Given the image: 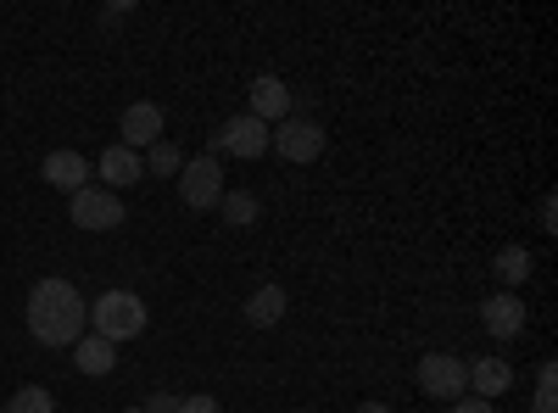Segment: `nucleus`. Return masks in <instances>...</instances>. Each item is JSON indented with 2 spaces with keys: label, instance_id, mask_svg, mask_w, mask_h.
Segmentation results:
<instances>
[{
  "label": "nucleus",
  "instance_id": "nucleus-24",
  "mask_svg": "<svg viewBox=\"0 0 558 413\" xmlns=\"http://www.w3.org/2000/svg\"><path fill=\"white\" fill-rule=\"evenodd\" d=\"M542 229H558V202H553V196L542 202Z\"/></svg>",
  "mask_w": 558,
  "mask_h": 413
},
{
  "label": "nucleus",
  "instance_id": "nucleus-15",
  "mask_svg": "<svg viewBox=\"0 0 558 413\" xmlns=\"http://www.w3.org/2000/svg\"><path fill=\"white\" fill-rule=\"evenodd\" d=\"M508 386H514V369H508L502 357H475V363H470V391H475V397L492 402V397H502Z\"/></svg>",
  "mask_w": 558,
  "mask_h": 413
},
{
  "label": "nucleus",
  "instance_id": "nucleus-16",
  "mask_svg": "<svg viewBox=\"0 0 558 413\" xmlns=\"http://www.w3.org/2000/svg\"><path fill=\"white\" fill-rule=\"evenodd\" d=\"M531 268H536V257H531L525 246H502L497 263H492V274L502 280V291H520V286L531 280Z\"/></svg>",
  "mask_w": 558,
  "mask_h": 413
},
{
  "label": "nucleus",
  "instance_id": "nucleus-7",
  "mask_svg": "<svg viewBox=\"0 0 558 413\" xmlns=\"http://www.w3.org/2000/svg\"><path fill=\"white\" fill-rule=\"evenodd\" d=\"M268 151H279L286 162H313L324 151V129L313 118H286L279 129H268Z\"/></svg>",
  "mask_w": 558,
  "mask_h": 413
},
{
  "label": "nucleus",
  "instance_id": "nucleus-11",
  "mask_svg": "<svg viewBox=\"0 0 558 413\" xmlns=\"http://www.w3.org/2000/svg\"><path fill=\"white\" fill-rule=\"evenodd\" d=\"M39 179L73 196V191H84V185H89V162H84V151H51V157L39 162Z\"/></svg>",
  "mask_w": 558,
  "mask_h": 413
},
{
  "label": "nucleus",
  "instance_id": "nucleus-18",
  "mask_svg": "<svg viewBox=\"0 0 558 413\" xmlns=\"http://www.w3.org/2000/svg\"><path fill=\"white\" fill-rule=\"evenodd\" d=\"M0 413H57V402H51V391H45V386H23Z\"/></svg>",
  "mask_w": 558,
  "mask_h": 413
},
{
  "label": "nucleus",
  "instance_id": "nucleus-14",
  "mask_svg": "<svg viewBox=\"0 0 558 413\" xmlns=\"http://www.w3.org/2000/svg\"><path fill=\"white\" fill-rule=\"evenodd\" d=\"M286 307H291L286 286H257V291L246 296V325H252V330H274L279 318H286Z\"/></svg>",
  "mask_w": 558,
  "mask_h": 413
},
{
  "label": "nucleus",
  "instance_id": "nucleus-13",
  "mask_svg": "<svg viewBox=\"0 0 558 413\" xmlns=\"http://www.w3.org/2000/svg\"><path fill=\"white\" fill-rule=\"evenodd\" d=\"M73 369L89 375V380L112 375V369H118V347L101 341V336H78V341H73Z\"/></svg>",
  "mask_w": 558,
  "mask_h": 413
},
{
  "label": "nucleus",
  "instance_id": "nucleus-23",
  "mask_svg": "<svg viewBox=\"0 0 558 413\" xmlns=\"http://www.w3.org/2000/svg\"><path fill=\"white\" fill-rule=\"evenodd\" d=\"M452 413H497V408H492L486 397H458V402H452Z\"/></svg>",
  "mask_w": 558,
  "mask_h": 413
},
{
  "label": "nucleus",
  "instance_id": "nucleus-25",
  "mask_svg": "<svg viewBox=\"0 0 558 413\" xmlns=\"http://www.w3.org/2000/svg\"><path fill=\"white\" fill-rule=\"evenodd\" d=\"M357 413H391V402H357Z\"/></svg>",
  "mask_w": 558,
  "mask_h": 413
},
{
  "label": "nucleus",
  "instance_id": "nucleus-2",
  "mask_svg": "<svg viewBox=\"0 0 558 413\" xmlns=\"http://www.w3.org/2000/svg\"><path fill=\"white\" fill-rule=\"evenodd\" d=\"M89 336H101L112 347L146 336V302L134 291H107L101 302H89Z\"/></svg>",
  "mask_w": 558,
  "mask_h": 413
},
{
  "label": "nucleus",
  "instance_id": "nucleus-22",
  "mask_svg": "<svg viewBox=\"0 0 558 413\" xmlns=\"http://www.w3.org/2000/svg\"><path fill=\"white\" fill-rule=\"evenodd\" d=\"M179 413H218V402L202 391V397H179Z\"/></svg>",
  "mask_w": 558,
  "mask_h": 413
},
{
  "label": "nucleus",
  "instance_id": "nucleus-17",
  "mask_svg": "<svg viewBox=\"0 0 558 413\" xmlns=\"http://www.w3.org/2000/svg\"><path fill=\"white\" fill-rule=\"evenodd\" d=\"M218 212H223L229 229H252V223H257V196H252V191H223Z\"/></svg>",
  "mask_w": 558,
  "mask_h": 413
},
{
  "label": "nucleus",
  "instance_id": "nucleus-1",
  "mask_svg": "<svg viewBox=\"0 0 558 413\" xmlns=\"http://www.w3.org/2000/svg\"><path fill=\"white\" fill-rule=\"evenodd\" d=\"M89 325V302L68 280H34L28 291V330L39 347H73Z\"/></svg>",
  "mask_w": 558,
  "mask_h": 413
},
{
  "label": "nucleus",
  "instance_id": "nucleus-26",
  "mask_svg": "<svg viewBox=\"0 0 558 413\" xmlns=\"http://www.w3.org/2000/svg\"><path fill=\"white\" fill-rule=\"evenodd\" d=\"M129 413H140V408H129Z\"/></svg>",
  "mask_w": 558,
  "mask_h": 413
},
{
  "label": "nucleus",
  "instance_id": "nucleus-19",
  "mask_svg": "<svg viewBox=\"0 0 558 413\" xmlns=\"http://www.w3.org/2000/svg\"><path fill=\"white\" fill-rule=\"evenodd\" d=\"M146 168H151V173H162V179H179L184 151H179L173 141H157V146H151V157H146Z\"/></svg>",
  "mask_w": 558,
  "mask_h": 413
},
{
  "label": "nucleus",
  "instance_id": "nucleus-4",
  "mask_svg": "<svg viewBox=\"0 0 558 413\" xmlns=\"http://www.w3.org/2000/svg\"><path fill=\"white\" fill-rule=\"evenodd\" d=\"M223 168H218V157L207 151V157H184V168H179V196H184V207H196V212H213L218 202H223Z\"/></svg>",
  "mask_w": 558,
  "mask_h": 413
},
{
  "label": "nucleus",
  "instance_id": "nucleus-21",
  "mask_svg": "<svg viewBox=\"0 0 558 413\" xmlns=\"http://www.w3.org/2000/svg\"><path fill=\"white\" fill-rule=\"evenodd\" d=\"M140 413H179V397L173 391H151L146 402H140Z\"/></svg>",
  "mask_w": 558,
  "mask_h": 413
},
{
  "label": "nucleus",
  "instance_id": "nucleus-12",
  "mask_svg": "<svg viewBox=\"0 0 558 413\" xmlns=\"http://www.w3.org/2000/svg\"><path fill=\"white\" fill-rule=\"evenodd\" d=\"M96 173L107 179V191H129V185L146 179V162H140V151H129V146H107L101 162H96Z\"/></svg>",
  "mask_w": 558,
  "mask_h": 413
},
{
  "label": "nucleus",
  "instance_id": "nucleus-20",
  "mask_svg": "<svg viewBox=\"0 0 558 413\" xmlns=\"http://www.w3.org/2000/svg\"><path fill=\"white\" fill-rule=\"evenodd\" d=\"M553 363H542V369H536V408L531 413H558V397H553Z\"/></svg>",
  "mask_w": 558,
  "mask_h": 413
},
{
  "label": "nucleus",
  "instance_id": "nucleus-6",
  "mask_svg": "<svg viewBox=\"0 0 558 413\" xmlns=\"http://www.w3.org/2000/svg\"><path fill=\"white\" fill-rule=\"evenodd\" d=\"M263 151H268V123H257L252 112L218 123V134H213V157H241V162H257Z\"/></svg>",
  "mask_w": 558,
  "mask_h": 413
},
{
  "label": "nucleus",
  "instance_id": "nucleus-3",
  "mask_svg": "<svg viewBox=\"0 0 558 413\" xmlns=\"http://www.w3.org/2000/svg\"><path fill=\"white\" fill-rule=\"evenodd\" d=\"M418 391L436 397V402L470 397V363L452 357V352H425V357H418Z\"/></svg>",
  "mask_w": 558,
  "mask_h": 413
},
{
  "label": "nucleus",
  "instance_id": "nucleus-5",
  "mask_svg": "<svg viewBox=\"0 0 558 413\" xmlns=\"http://www.w3.org/2000/svg\"><path fill=\"white\" fill-rule=\"evenodd\" d=\"M68 212H73L78 229H89V235H107V229L123 223V196L107 191V185H84V191L68 196Z\"/></svg>",
  "mask_w": 558,
  "mask_h": 413
},
{
  "label": "nucleus",
  "instance_id": "nucleus-9",
  "mask_svg": "<svg viewBox=\"0 0 558 413\" xmlns=\"http://www.w3.org/2000/svg\"><path fill=\"white\" fill-rule=\"evenodd\" d=\"M481 325H486L492 341H514V336H525V302H520L514 291L486 296V302H481Z\"/></svg>",
  "mask_w": 558,
  "mask_h": 413
},
{
  "label": "nucleus",
  "instance_id": "nucleus-10",
  "mask_svg": "<svg viewBox=\"0 0 558 413\" xmlns=\"http://www.w3.org/2000/svg\"><path fill=\"white\" fill-rule=\"evenodd\" d=\"M257 123H286L291 118V89H286V78H274V73H263V78H252V107H246Z\"/></svg>",
  "mask_w": 558,
  "mask_h": 413
},
{
  "label": "nucleus",
  "instance_id": "nucleus-8",
  "mask_svg": "<svg viewBox=\"0 0 558 413\" xmlns=\"http://www.w3.org/2000/svg\"><path fill=\"white\" fill-rule=\"evenodd\" d=\"M118 134H123L118 146H129V151H151V146L162 141V107H157V101H134V107H123Z\"/></svg>",
  "mask_w": 558,
  "mask_h": 413
}]
</instances>
